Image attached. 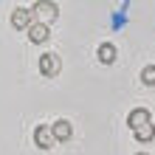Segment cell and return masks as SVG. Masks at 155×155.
<instances>
[{"mask_svg":"<svg viewBox=\"0 0 155 155\" xmlns=\"http://www.w3.org/2000/svg\"><path fill=\"white\" fill-rule=\"evenodd\" d=\"M31 12H34V17H37V23H45V25H51L59 17L57 3H51V0H37V3L31 6Z\"/></svg>","mask_w":155,"mask_h":155,"instance_id":"cell-1","label":"cell"},{"mask_svg":"<svg viewBox=\"0 0 155 155\" xmlns=\"http://www.w3.org/2000/svg\"><path fill=\"white\" fill-rule=\"evenodd\" d=\"M34 23H37V20H34V12H31V8H23L20 6V8H14V12H12V25H14L17 31H23V28L28 31Z\"/></svg>","mask_w":155,"mask_h":155,"instance_id":"cell-2","label":"cell"},{"mask_svg":"<svg viewBox=\"0 0 155 155\" xmlns=\"http://www.w3.org/2000/svg\"><path fill=\"white\" fill-rule=\"evenodd\" d=\"M59 57H57V54H42V57H40V74L42 76H57L59 74Z\"/></svg>","mask_w":155,"mask_h":155,"instance_id":"cell-3","label":"cell"},{"mask_svg":"<svg viewBox=\"0 0 155 155\" xmlns=\"http://www.w3.org/2000/svg\"><path fill=\"white\" fill-rule=\"evenodd\" d=\"M34 144H37L40 150H51L54 144H57V138H54V133H51V127H37L34 130Z\"/></svg>","mask_w":155,"mask_h":155,"instance_id":"cell-4","label":"cell"},{"mask_svg":"<svg viewBox=\"0 0 155 155\" xmlns=\"http://www.w3.org/2000/svg\"><path fill=\"white\" fill-rule=\"evenodd\" d=\"M127 124H130V130H141V127L150 124V110H144V107H135V110L127 116Z\"/></svg>","mask_w":155,"mask_h":155,"instance_id":"cell-5","label":"cell"},{"mask_svg":"<svg viewBox=\"0 0 155 155\" xmlns=\"http://www.w3.org/2000/svg\"><path fill=\"white\" fill-rule=\"evenodd\" d=\"M51 133H54V138H57V141H71V135H74V127H71L68 118H59V121H54V124H51Z\"/></svg>","mask_w":155,"mask_h":155,"instance_id":"cell-6","label":"cell"},{"mask_svg":"<svg viewBox=\"0 0 155 155\" xmlns=\"http://www.w3.org/2000/svg\"><path fill=\"white\" fill-rule=\"evenodd\" d=\"M96 57H99L102 65H113L116 57H118V51H116L113 42H102V45H99V51H96Z\"/></svg>","mask_w":155,"mask_h":155,"instance_id":"cell-7","label":"cell"},{"mask_svg":"<svg viewBox=\"0 0 155 155\" xmlns=\"http://www.w3.org/2000/svg\"><path fill=\"white\" fill-rule=\"evenodd\" d=\"M48 37H51V31H48V25H45V23H34L31 28H28V40H31V42H37V45L45 42Z\"/></svg>","mask_w":155,"mask_h":155,"instance_id":"cell-8","label":"cell"},{"mask_svg":"<svg viewBox=\"0 0 155 155\" xmlns=\"http://www.w3.org/2000/svg\"><path fill=\"white\" fill-rule=\"evenodd\" d=\"M152 138H155V127H152V124L135 130V141H152Z\"/></svg>","mask_w":155,"mask_h":155,"instance_id":"cell-9","label":"cell"},{"mask_svg":"<svg viewBox=\"0 0 155 155\" xmlns=\"http://www.w3.org/2000/svg\"><path fill=\"white\" fill-rule=\"evenodd\" d=\"M141 85L155 87V65H147V68L141 71Z\"/></svg>","mask_w":155,"mask_h":155,"instance_id":"cell-10","label":"cell"},{"mask_svg":"<svg viewBox=\"0 0 155 155\" xmlns=\"http://www.w3.org/2000/svg\"><path fill=\"white\" fill-rule=\"evenodd\" d=\"M135 155H147V152H135Z\"/></svg>","mask_w":155,"mask_h":155,"instance_id":"cell-11","label":"cell"}]
</instances>
